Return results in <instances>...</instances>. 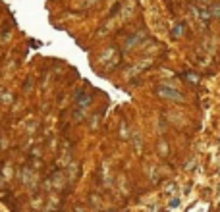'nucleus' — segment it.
Instances as JSON below:
<instances>
[{"mask_svg":"<svg viewBox=\"0 0 220 212\" xmlns=\"http://www.w3.org/2000/svg\"><path fill=\"white\" fill-rule=\"evenodd\" d=\"M158 93H160L162 96H166V99H174V100H183V96L180 95V93L172 91V89H168V87H160V89H158Z\"/></svg>","mask_w":220,"mask_h":212,"instance_id":"nucleus-1","label":"nucleus"},{"mask_svg":"<svg viewBox=\"0 0 220 212\" xmlns=\"http://www.w3.org/2000/svg\"><path fill=\"white\" fill-rule=\"evenodd\" d=\"M77 100H79L81 106H87L89 102H91V99H89V96H83V93H81V91L77 93Z\"/></svg>","mask_w":220,"mask_h":212,"instance_id":"nucleus-2","label":"nucleus"}]
</instances>
